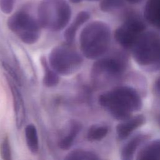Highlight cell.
Here are the masks:
<instances>
[{"label": "cell", "mask_w": 160, "mask_h": 160, "mask_svg": "<svg viewBox=\"0 0 160 160\" xmlns=\"http://www.w3.org/2000/svg\"><path fill=\"white\" fill-rule=\"evenodd\" d=\"M99 102L114 118L121 121L130 118L132 112L138 111L142 108L138 92L128 86L117 87L101 94Z\"/></svg>", "instance_id": "6da1fadb"}, {"label": "cell", "mask_w": 160, "mask_h": 160, "mask_svg": "<svg viewBox=\"0 0 160 160\" xmlns=\"http://www.w3.org/2000/svg\"><path fill=\"white\" fill-rule=\"evenodd\" d=\"M111 41L109 26L100 21L88 23L79 36L80 49L83 56L89 59H96L108 49Z\"/></svg>", "instance_id": "7a4b0ae2"}, {"label": "cell", "mask_w": 160, "mask_h": 160, "mask_svg": "<svg viewBox=\"0 0 160 160\" xmlns=\"http://www.w3.org/2000/svg\"><path fill=\"white\" fill-rule=\"evenodd\" d=\"M71 18V9L66 0H42L38 8V21L52 31L63 29Z\"/></svg>", "instance_id": "3957f363"}, {"label": "cell", "mask_w": 160, "mask_h": 160, "mask_svg": "<svg viewBox=\"0 0 160 160\" xmlns=\"http://www.w3.org/2000/svg\"><path fill=\"white\" fill-rule=\"evenodd\" d=\"M133 58L148 70L160 68V34L155 31L143 32L131 48Z\"/></svg>", "instance_id": "277c9868"}, {"label": "cell", "mask_w": 160, "mask_h": 160, "mask_svg": "<svg viewBox=\"0 0 160 160\" xmlns=\"http://www.w3.org/2000/svg\"><path fill=\"white\" fill-rule=\"evenodd\" d=\"M71 44L59 45L51 51L48 62L50 66L62 76H70L78 71L82 66L81 55Z\"/></svg>", "instance_id": "5b68a950"}, {"label": "cell", "mask_w": 160, "mask_h": 160, "mask_svg": "<svg viewBox=\"0 0 160 160\" xmlns=\"http://www.w3.org/2000/svg\"><path fill=\"white\" fill-rule=\"evenodd\" d=\"M7 24L9 29L25 44H33L40 37L41 26L38 21L26 12H16L9 18Z\"/></svg>", "instance_id": "8992f818"}, {"label": "cell", "mask_w": 160, "mask_h": 160, "mask_svg": "<svg viewBox=\"0 0 160 160\" xmlns=\"http://www.w3.org/2000/svg\"><path fill=\"white\" fill-rule=\"evenodd\" d=\"M126 67V60L122 56H109L97 60L92 65L91 77L95 86H101L104 81L121 76Z\"/></svg>", "instance_id": "52a82bcc"}, {"label": "cell", "mask_w": 160, "mask_h": 160, "mask_svg": "<svg viewBox=\"0 0 160 160\" xmlns=\"http://www.w3.org/2000/svg\"><path fill=\"white\" fill-rule=\"evenodd\" d=\"M146 26L139 18L134 16L128 18L114 32L116 41L124 48H132L139 36L144 31Z\"/></svg>", "instance_id": "ba28073f"}, {"label": "cell", "mask_w": 160, "mask_h": 160, "mask_svg": "<svg viewBox=\"0 0 160 160\" xmlns=\"http://www.w3.org/2000/svg\"><path fill=\"white\" fill-rule=\"evenodd\" d=\"M12 94L14 104V111L15 116L16 126L18 129H20L25 121L26 109L22 95L15 85V82L9 78L6 77Z\"/></svg>", "instance_id": "9c48e42d"}, {"label": "cell", "mask_w": 160, "mask_h": 160, "mask_svg": "<svg viewBox=\"0 0 160 160\" xmlns=\"http://www.w3.org/2000/svg\"><path fill=\"white\" fill-rule=\"evenodd\" d=\"M145 122V118L143 115L139 114L133 118H130L116 126V132L120 140L126 139L132 131L142 126Z\"/></svg>", "instance_id": "30bf717a"}, {"label": "cell", "mask_w": 160, "mask_h": 160, "mask_svg": "<svg viewBox=\"0 0 160 160\" xmlns=\"http://www.w3.org/2000/svg\"><path fill=\"white\" fill-rule=\"evenodd\" d=\"M90 18V14L88 12L82 11L79 12L72 23L66 28L64 31V38L67 44H71L74 41L78 29L81 26L85 23Z\"/></svg>", "instance_id": "8fae6325"}, {"label": "cell", "mask_w": 160, "mask_h": 160, "mask_svg": "<svg viewBox=\"0 0 160 160\" xmlns=\"http://www.w3.org/2000/svg\"><path fill=\"white\" fill-rule=\"evenodd\" d=\"M82 124L77 120H71L69 124V132L65 136H64L59 142V147L62 150L69 149L76 136L78 135L82 129Z\"/></svg>", "instance_id": "7c38bea8"}, {"label": "cell", "mask_w": 160, "mask_h": 160, "mask_svg": "<svg viewBox=\"0 0 160 160\" xmlns=\"http://www.w3.org/2000/svg\"><path fill=\"white\" fill-rule=\"evenodd\" d=\"M144 15L149 23L160 29V0H149L145 5Z\"/></svg>", "instance_id": "4fadbf2b"}, {"label": "cell", "mask_w": 160, "mask_h": 160, "mask_svg": "<svg viewBox=\"0 0 160 160\" xmlns=\"http://www.w3.org/2000/svg\"><path fill=\"white\" fill-rule=\"evenodd\" d=\"M147 135L140 134L131 138L124 146L121 150V159L124 160L132 159L136 149L147 139Z\"/></svg>", "instance_id": "5bb4252c"}, {"label": "cell", "mask_w": 160, "mask_h": 160, "mask_svg": "<svg viewBox=\"0 0 160 160\" xmlns=\"http://www.w3.org/2000/svg\"><path fill=\"white\" fill-rule=\"evenodd\" d=\"M40 62L44 69L43 84L44 86L48 88H52L57 86L59 82L58 74L50 66L46 57L41 56Z\"/></svg>", "instance_id": "9a60e30c"}, {"label": "cell", "mask_w": 160, "mask_h": 160, "mask_svg": "<svg viewBox=\"0 0 160 160\" xmlns=\"http://www.w3.org/2000/svg\"><path fill=\"white\" fill-rule=\"evenodd\" d=\"M138 159H160V139L154 140L145 146L139 152Z\"/></svg>", "instance_id": "2e32d148"}, {"label": "cell", "mask_w": 160, "mask_h": 160, "mask_svg": "<svg viewBox=\"0 0 160 160\" xmlns=\"http://www.w3.org/2000/svg\"><path fill=\"white\" fill-rule=\"evenodd\" d=\"M24 132L28 149L32 153H37L39 150V140L36 126L32 124L27 125L25 128Z\"/></svg>", "instance_id": "e0dca14e"}, {"label": "cell", "mask_w": 160, "mask_h": 160, "mask_svg": "<svg viewBox=\"0 0 160 160\" xmlns=\"http://www.w3.org/2000/svg\"><path fill=\"white\" fill-rule=\"evenodd\" d=\"M99 156L94 152L83 149H74L68 153L65 160H97Z\"/></svg>", "instance_id": "ac0fdd59"}, {"label": "cell", "mask_w": 160, "mask_h": 160, "mask_svg": "<svg viewBox=\"0 0 160 160\" xmlns=\"http://www.w3.org/2000/svg\"><path fill=\"white\" fill-rule=\"evenodd\" d=\"M109 129L104 125H93L87 132V139L90 141H100L108 133Z\"/></svg>", "instance_id": "d6986e66"}, {"label": "cell", "mask_w": 160, "mask_h": 160, "mask_svg": "<svg viewBox=\"0 0 160 160\" xmlns=\"http://www.w3.org/2000/svg\"><path fill=\"white\" fill-rule=\"evenodd\" d=\"M124 0H100L99 8L102 11L110 12L123 7Z\"/></svg>", "instance_id": "ffe728a7"}, {"label": "cell", "mask_w": 160, "mask_h": 160, "mask_svg": "<svg viewBox=\"0 0 160 160\" xmlns=\"http://www.w3.org/2000/svg\"><path fill=\"white\" fill-rule=\"evenodd\" d=\"M0 155L4 160H11V146L8 136H5L0 144Z\"/></svg>", "instance_id": "44dd1931"}, {"label": "cell", "mask_w": 160, "mask_h": 160, "mask_svg": "<svg viewBox=\"0 0 160 160\" xmlns=\"http://www.w3.org/2000/svg\"><path fill=\"white\" fill-rule=\"evenodd\" d=\"M2 66L3 68L8 72V73L10 76L11 77L10 78L12 80L13 79V81L15 82V84H18V86H21V79L19 78V76L17 74L16 71L12 68V67L5 62H2Z\"/></svg>", "instance_id": "7402d4cb"}, {"label": "cell", "mask_w": 160, "mask_h": 160, "mask_svg": "<svg viewBox=\"0 0 160 160\" xmlns=\"http://www.w3.org/2000/svg\"><path fill=\"white\" fill-rule=\"evenodd\" d=\"M16 0H0V9L4 14H10L14 8Z\"/></svg>", "instance_id": "603a6c76"}, {"label": "cell", "mask_w": 160, "mask_h": 160, "mask_svg": "<svg viewBox=\"0 0 160 160\" xmlns=\"http://www.w3.org/2000/svg\"><path fill=\"white\" fill-rule=\"evenodd\" d=\"M156 88H158V89L159 91H160V78H159L156 82Z\"/></svg>", "instance_id": "cb8c5ba5"}, {"label": "cell", "mask_w": 160, "mask_h": 160, "mask_svg": "<svg viewBox=\"0 0 160 160\" xmlns=\"http://www.w3.org/2000/svg\"><path fill=\"white\" fill-rule=\"evenodd\" d=\"M126 1L131 4H136V3H138L139 1H141V0H126Z\"/></svg>", "instance_id": "d4e9b609"}, {"label": "cell", "mask_w": 160, "mask_h": 160, "mask_svg": "<svg viewBox=\"0 0 160 160\" xmlns=\"http://www.w3.org/2000/svg\"><path fill=\"white\" fill-rule=\"evenodd\" d=\"M72 3H74V4H76V3H79L82 0H69Z\"/></svg>", "instance_id": "484cf974"}, {"label": "cell", "mask_w": 160, "mask_h": 160, "mask_svg": "<svg viewBox=\"0 0 160 160\" xmlns=\"http://www.w3.org/2000/svg\"><path fill=\"white\" fill-rule=\"evenodd\" d=\"M88 1H99V0H88Z\"/></svg>", "instance_id": "4316f807"}]
</instances>
